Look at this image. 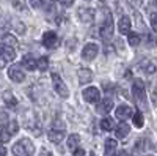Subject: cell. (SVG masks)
<instances>
[{"mask_svg": "<svg viewBox=\"0 0 157 156\" xmlns=\"http://www.w3.org/2000/svg\"><path fill=\"white\" fill-rule=\"evenodd\" d=\"M36 68L41 70V71H46L49 68V58L47 57H41V58L36 62Z\"/></svg>", "mask_w": 157, "mask_h": 156, "instance_id": "obj_24", "label": "cell"}, {"mask_svg": "<svg viewBox=\"0 0 157 156\" xmlns=\"http://www.w3.org/2000/svg\"><path fill=\"white\" fill-rule=\"evenodd\" d=\"M3 43L8 44V46H16V44H17L16 38L13 36V35H5V36H3Z\"/></svg>", "mask_w": 157, "mask_h": 156, "instance_id": "obj_29", "label": "cell"}, {"mask_svg": "<svg viewBox=\"0 0 157 156\" xmlns=\"http://www.w3.org/2000/svg\"><path fill=\"white\" fill-rule=\"evenodd\" d=\"M127 35H129V44H130V46L135 47V46L140 44V35H138V33H135V32L130 33V32H129Z\"/></svg>", "mask_w": 157, "mask_h": 156, "instance_id": "obj_25", "label": "cell"}, {"mask_svg": "<svg viewBox=\"0 0 157 156\" xmlns=\"http://www.w3.org/2000/svg\"><path fill=\"white\" fill-rule=\"evenodd\" d=\"M8 77L13 82H24L25 73H24V70L19 66V65H13V66L8 68Z\"/></svg>", "mask_w": 157, "mask_h": 156, "instance_id": "obj_6", "label": "cell"}, {"mask_svg": "<svg viewBox=\"0 0 157 156\" xmlns=\"http://www.w3.org/2000/svg\"><path fill=\"white\" fill-rule=\"evenodd\" d=\"M60 3L64 6V8H69L74 5V0H60Z\"/></svg>", "mask_w": 157, "mask_h": 156, "instance_id": "obj_32", "label": "cell"}, {"mask_svg": "<svg viewBox=\"0 0 157 156\" xmlns=\"http://www.w3.org/2000/svg\"><path fill=\"white\" fill-rule=\"evenodd\" d=\"M11 139V134L8 133L6 126H0V142H8Z\"/></svg>", "mask_w": 157, "mask_h": 156, "instance_id": "obj_28", "label": "cell"}, {"mask_svg": "<svg viewBox=\"0 0 157 156\" xmlns=\"http://www.w3.org/2000/svg\"><path fill=\"white\" fill-rule=\"evenodd\" d=\"M132 90H134V96H135L137 102L141 104V106H146V90H145L143 82L141 81H135Z\"/></svg>", "mask_w": 157, "mask_h": 156, "instance_id": "obj_3", "label": "cell"}, {"mask_svg": "<svg viewBox=\"0 0 157 156\" xmlns=\"http://www.w3.org/2000/svg\"><path fill=\"white\" fill-rule=\"evenodd\" d=\"M127 2L132 5V6H135V8H140L143 5V0H127Z\"/></svg>", "mask_w": 157, "mask_h": 156, "instance_id": "obj_31", "label": "cell"}, {"mask_svg": "<svg viewBox=\"0 0 157 156\" xmlns=\"http://www.w3.org/2000/svg\"><path fill=\"white\" fill-rule=\"evenodd\" d=\"M3 101H5V104H6L10 109H14V107L17 106V99L13 96L11 92H5V93H3Z\"/></svg>", "mask_w": 157, "mask_h": 156, "instance_id": "obj_16", "label": "cell"}, {"mask_svg": "<svg viewBox=\"0 0 157 156\" xmlns=\"http://www.w3.org/2000/svg\"><path fill=\"white\" fill-rule=\"evenodd\" d=\"M99 33H101V36H102L105 41L112 38V35H113V19H112L110 14L105 16V19H104L101 29H99Z\"/></svg>", "mask_w": 157, "mask_h": 156, "instance_id": "obj_4", "label": "cell"}, {"mask_svg": "<svg viewBox=\"0 0 157 156\" xmlns=\"http://www.w3.org/2000/svg\"><path fill=\"white\" fill-rule=\"evenodd\" d=\"M83 99L90 104H96L101 101V92L96 87H88L83 90Z\"/></svg>", "mask_w": 157, "mask_h": 156, "instance_id": "obj_5", "label": "cell"}, {"mask_svg": "<svg viewBox=\"0 0 157 156\" xmlns=\"http://www.w3.org/2000/svg\"><path fill=\"white\" fill-rule=\"evenodd\" d=\"M101 128L104 129V131H112V129L115 128V122L113 118H110V117H105V118L101 120Z\"/></svg>", "mask_w": 157, "mask_h": 156, "instance_id": "obj_19", "label": "cell"}, {"mask_svg": "<svg viewBox=\"0 0 157 156\" xmlns=\"http://www.w3.org/2000/svg\"><path fill=\"white\" fill-rule=\"evenodd\" d=\"M118 30L121 35H127L130 32V19L127 16H121L120 22H118Z\"/></svg>", "mask_w": 157, "mask_h": 156, "instance_id": "obj_12", "label": "cell"}, {"mask_svg": "<svg viewBox=\"0 0 157 156\" xmlns=\"http://www.w3.org/2000/svg\"><path fill=\"white\" fill-rule=\"evenodd\" d=\"M39 6H43V10L46 13L54 11L55 8V0H39Z\"/></svg>", "mask_w": 157, "mask_h": 156, "instance_id": "obj_21", "label": "cell"}, {"mask_svg": "<svg viewBox=\"0 0 157 156\" xmlns=\"http://www.w3.org/2000/svg\"><path fill=\"white\" fill-rule=\"evenodd\" d=\"M5 154H6V148L0 144V156H5Z\"/></svg>", "mask_w": 157, "mask_h": 156, "instance_id": "obj_35", "label": "cell"}, {"mask_svg": "<svg viewBox=\"0 0 157 156\" xmlns=\"http://www.w3.org/2000/svg\"><path fill=\"white\" fill-rule=\"evenodd\" d=\"M6 129H8V133L13 136V134H16L17 133V123L14 122V120H13V122H10V125L6 126Z\"/></svg>", "mask_w": 157, "mask_h": 156, "instance_id": "obj_30", "label": "cell"}, {"mask_svg": "<svg viewBox=\"0 0 157 156\" xmlns=\"http://www.w3.org/2000/svg\"><path fill=\"white\" fill-rule=\"evenodd\" d=\"M132 117H134V125L137 126V128H141L143 126V115H141V112H132Z\"/></svg>", "mask_w": 157, "mask_h": 156, "instance_id": "obj_27", "label": "cell"}, {"mask_svg": "<svg viewBox=\"0 0 157 156\" xmlns=\"http://www.w3.org/2000/svg\"><path fill=\"white\" fill-rule=\"evenodd\" d=\"M0 55L3 57L5 62H13L16 58V50L13 46H8V44H2L0 46Z\"/></svg>", "mask_w": 157, "mask_h": 156, "instance_id": "obj_10", "label": "cell"}, {"mask_svg": "<svg viewBox=\"0 0 157 156\" xmlns=\"http://www.w3.org/2000/svg\"><path fill=\"white\" fill-rule=\"evenodd\" d=\"M47 136H49V140L50 142H54V144H60V142L63 140V137H64V128L63 126L61 128L54 126L52 129H49Z\"/></svg>", "mask_w": 157, "mask_h": 156, "instance_id": "obj_7", "label": "cell"}, {"mask_svg": "<svg viewBox=\"0 0 157 156\" xmlns=\"http://www.w3.org/2000/svg\"><path fill=\"white\" fill-rule=\"evenodd\" d=\"M13 6L17 11H27V3L25 0H13Z\"/></svg>", "mask_w": 157, "mask_h": 156, "instance_id": "obj_26", "label": "cell"}, {"mask_svg": "<svg viewBox=\"0 0 157 156\" xmlns=\"http://www.w3.org/2000/svg\"><path fill=\"white\" fill-rule=\"evenodd\" d=\"M93 81V73L90 70L83 68V70H78V82L80 84H88Z\"/></svg>", "mask_w": 157, "mask_h": 156, "instance_id": "obj_14", "label": "cell"}, {"mask_svg": "<svg viewBox=\"0 0 157 156\" xmlns=\"http://www.w3.org/2000/svg\"><path fill=\"white\" fill-rule=\"evenodd\" d=\"M22 66L29 71H33V70H36V60L32 55H25L22 58Z\"/></svg>", "mask_w": 157, "mask_h": 156, "instance_id": "obj_15", "label": "cell"}, {"mask_svg": "<svg viewBox=\"0 0 157 156\" xmlns=\"http://www.w3.org/2000/svg\"><path fill=\"white\" fill-rule=\"evenodd\" d=\"M132 107H129V106H126V104H123V106H120V107H118L116 109V118H120V120H126V118H129V117L130 115H132Z\"/></svg>", "mask_w": 157, "mask_h": 156, "instance_id": "obj_11", "label": "cell"}, {"mask_svg": "<svg viewBox=\"0 0 157 156\" xmlns=\"http://www.w3.org/2000/svg\"><path fill=\"white\" fill-rule=\"evenodd\" d=\"M90 156H96V154H94V153H91V154H90Z\"/></svg>", "mask_w": 157, "mask_h": 156, "instance_id": "obj_36", "label": "cell"}, {"mask_svg": "<svg viewBox=\"0 0 157 156\" xmlns=\"http://www.w3.org/2000/svg\"><path fill=\"white\" fill-rule=\"evenodd\" d=\"M129 133H130V128H129V125H127L126 122H121L120 125L116 126V137H118V139H124V137H127Z\"/></svg>", "mask_w": 157, "mask_h": 156, "instance_id": "obj_13", "label": "cell"}, {"mask_svg": "<svg viewBox=\"0 0 157 156\" xmlns=\"http://www.w3.org/2000/svg\"><path fill=\"white\" fill-rule=\"evenodd\" d=\"M52 84H54V90L58 93V96H61V98H68V96H69V92H68L66 84L63 82V79H61L57 73L52 74Z\"/></svg>", "mask_w": 157, "mask_h": 156, "instance_id": "obj_2", "label": "cell"}, {"mask_svg": "<svg viewBox=\"0 0 157 156\" xmlns=\"http://www.w3.org/2000/svg\"><path fill=\"white\" fill-rule=\"evenodd\" d=\"M116 150V140L115 139H107L105 140V156H113Z\"/></svg>", "mask_w": 157, "mask_h": 156, "instance_id": "obj_18", "label": "cell"}, {"mask_svg": "<svg viewBox=\"0 0 157 156\" xmlns=\"http://www.w3.org/2000/svg\"><path fill=\"white\" fill-rule=\"evenodd\" d=\"M35 145L30 139H21L13 145V154L14 156H33Z\"/></svg>", "mask_w": 157, "mask_h": 156, "instance_id": "obj_1", "label": "cell"}, {"mask_svg": "<svg viewBox=\"0 0 157 156\" xmlns=\"http://www.w3.org/2000/svg\"><path fill=\"white\" fill-rule=\"evenodd\" d=\"M43 43H44V46L46 47H57L58 46V36H57V33L55 32H46L44 35H43Z\"/></svg>", "mask_w": 157, "mask_h": 156, "instance_id": "obj_9", "label": "cell"}, {"mask_svg": "<svg viewBox=\"0 0 157 156\" xmlns=\"http://www.w3.org/2000/svg\"><path fill=\"white\" fill-rule=\"evenodd\" d=\"M151 25H152V30L157 29V24H155V13H151Z\"/></svg>", "mask_w": 157, "mask_h": 156, "instance_id": "obj_34", "label": "cell"}, {"mask_svg": "<svg viewBox=\"0 0 157 156\" xmlns=\"http://www.w3.org/2000/svg\"><path fill=\"white\" fill-rule=\"evenodd\" d=\"M78 14H80L82 21H93L94 11L93 10H83V8H80V10H78Z\"/></svg>", "mask_w": 157, "mask_h": 156, "instance_id": "obj_20", "label": "cell"}, {"mask_svg": "<svg viewBox=\"0 0 157 156\" xmlns=\"http://www.w3.org/2000/svg\"><path fill=\"white\" fill-rule=\"evenodd\" d=\"M74 156H85V150L83 148H74Z\"/></svg>", "mask_w": 157, "mask_h": 156, "instance_id": "obj_33", "label": "cell"}, {"mask_svg": "<svg viewBox=\"0 0 157 156\" xmlns=\"http://www.w3.org/2000/svg\"><path fill=\"white\" fill-rule=\"evenodd\" d=\"M141 70L145 71L146 74H154V71H155V63H154L152 60L143 62V63H141Z\"/></svg>", "mask_w": 157, "mask_h": 156, "instance_id": "obj_23", "label": "cell"}, {"mask_svg": "<svg viewBox=\"0 0 157 156\" xmlns=\"http://www.w3.org/2000/svg\"><path fill=\"white\" fill-rule=\"evenodd\" d=\"M113 109V101H112V98H105L102 102H101V107H99V110L102 112V114H109L110 110Z\"/></svg>", "mask_w": 157, "mask_h": 156, "instance_id": "obj_17", "label": "cell"}, {"mask_svg": "<svg viewBox=\"0 0 157 156\" xmlns=\"http://www.w3.org/2000/svg\"><path fill=\"white\" fill-rule=\"evenodd\" d=\"M98 52H99L98 44L90 43V44H86V46L83 47V50H82V57H83L85 60H93V58H96Z\"/></svg>", "mask_w": 157, "mask_h": 156, "instance_id": "obj_8", "label": "cell"}, {"mask_svg": "<svg viewBox=\"0 0 157 156\" xmlns=\"http://www.w3.org/2000/svg\"><path fill=\"white\" fill-rule=\"evenodd\" d=\"M78 142H80V136H78V134H71V136L68 137V148H69V150L77 148Z\"/></svg>", "mask_w": 157, "mask_h": 156, "instance_id": "obj_22", "label": "cell"}]
</instances>
